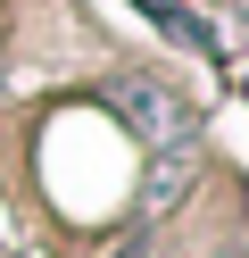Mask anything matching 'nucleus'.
I'll list each match as a JSON object with an SVG mask.
<instances>
[{
    "label": "nucleus",
    "mask_w": 249,
    "mask_h": 258,
    "mask_svg": "<svg viewBox=\"0 0 249 258\" xmlns=\"http://www.w3.org/2000/svg\"><path fill=\"white\" fill-rule=\"evenodd\" d=\"M116 108H125L149 142H183V134H191V125H183V108L166 100L158 84H141V75H125V84H116Z\"/></svg>",
    "instance_id": "1"
}]
</instances>
